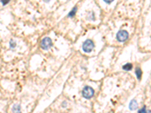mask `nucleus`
Masks as SVG:
<instances>
[{
    "instance_id": "nucleus-1",
    "label": "nucleus",
    "mask_w": 151,
    "mask_h": 113,
    "mask_svg": "<svg viewBox=\"0 0 151 113\" xmlns=\"http://www.w3.org/2000/svg\"><path fill=\"white\" fill-rule=\"evenodd\" d=\"M82 97L87 100L91 99L94 94V90L90 86H85L82 91Z\"/></svg>"
},
{
    "instance_id": "nucleus-2",
    "label": "nucleus",
    "mask_w": 151,
    "mask_h": 113,
    "mask_svg": "<svg viewBox=\"0 0 151 113\" xmlns=\"http://www.w3.org/2000/svg\"><path fill=\"white\" fill-rule=\"evenodd\" d=\"M94 48V45L92 40L91 39H87L84 42L82 45V50L85 53H90L92 51V50Z\"/></svg>"
},
{
    "instance_id": "nucleus-3",
    "label": "nucleus",
    "mask_w": 151,
    "mask_h": 113,
    "mask_svg": "<svg viewBox=\"0 0 151 113\" xmlns=\"http://www.w3.org/2000/svg\"><path fill=\"white\" fill-rule=\"evenodd\" d=\"M128 33L126 30H119L116 33V39L119 42H125L128 39Z\"/></svg>"
},
{
    "instance_id": "nucleus-4",
    "label": "nucleus",
    "mask_w": 151,
    "mask_h": 113,
    "mask_svg": "<svg viewBox=\"0 0 151 113\" xmlns=\"http://www.w3.org/2000/svg\"><path fill=\"white\" fill-rule=\"evenodd\" d=\"M52 46V41L50 38L46 37L44 38L41 42V47L44 50H48Z\"/></svg>"
},
{
    "instance_id": "nucleus-5",
    "label": "nucleus",
    "mask_w": 151,
    "mask_h": 113,
    "mask_svg": "<svg viewBox=\"0 0 151 113\" xmlns=\"http://www.w3.org/2000/svg\"><path fill=\"white\" fill-rule=\"evenodd\" d=\"M129 109H131V111H134V110H136L138 108V102L135 100H131L130 101V103H129Z\"/></svg>"
},
{
    "instance_id": "nucleus-6",
    "label": "nucleus",
    "mask_w": 151,
    "mask_h": 113,
    "mask_svg": "<svg viewBox=\"0 0 151 113\" xmlns=\"http://www.w3.org/2000/svg\"><path fill=\"white\" fill-rule=\"evenodd\" d=\"M12 112L13 113H21V108L19 104H14L12 107Z\"/></svg>"
},
{
    "instance_id": "nucleus-7",
    "label": "nucleus",
    "mask_w": 151,
    "mask_h": 113,
    "mask_svg": "<svg viewBox=\"0 0 151 113\" xmlns=\"http://www.w3.org/2000/svg\"><path fill=\"white\" fill-rule=\"evenodd\" d=\"M135 75H136V76H137V78L138 80L140 79V77H141V76H142V71H141V69H140L139 67H138L136 69V70H135Z\"/></svg>"
},
{
    "instance_id": "nucleus-8",
    "label": "nucleus",
    "mask_w": 151,
    "mask_h": 113,
    "mask_svg": "<svg viewBox=\"0 0 151 113\" xmlns=\"http://www.w3.org/2000/svg\"><path fill=\"white\" fill-rule=\"evenodd\" d=\"M122 69H123L124 70L129 71V70H131V69H132V64H131V63H126V64H125V65L122 67Z\"/></svg>"
},
{
    "instance_id": "nucleus-9",
    "label": "nucleus",
    "mask_w": 151,
    "mask_h": 113,
    "mask_svg": "<svg viewBox=\"0 0 151 113\" xmlns=\"http://www.w3.org/2000/svg\"><path fill=\"white\" fill-rule=\"evenodd\" d=\"M87 18H88L89 20L94 21V20L95 19V17H94V12H90V13H88V15Z\"/></svg>"
},
{
    "instance_id": "nucleus-10",
    "label": "nucleus",
    "mask_w": 151,
    "mask_h": 113,
    "mask_svg": "<svg viewBox=\"0 0 151 113\" xmlns=\"http://www.w3.org/2000/svg\"><path fill=\"white\" fill-rule=\"evenodd\" d=\"M76 10H77V8H76V7H75L72 11H70V13H69V14H68V17H73L75 14H76Z\"/></svg>"
},
{
    "instance_id": "nucleus-11",
    "label": "nucleus",
    "mask_w": 151,
    "mask_h": 113,
    "mask_svg": "<svg viewBox=\"0 0 151 113\" xmlns=\"http://www.w3.org/2000/svg\"><path fill=\"white\" fill-rule=\"evenodd\" d=\"M147 112V109H146V106H144L143 108L140 109L138 110V113H146Z\"/></svg>"
},
{
    "instance_id": "nucleus-12",
    "label": "nucleus",
    "mask_w": 151,
    "mask_h": 113,
    "mask_svg": "<svg viewBox=\"0 0 151 113\" xmlns=\"http://www.w3.org/2000/svg\"><path fill=\"white\" fill-rule=\"evenodd\" d=\"M15 46H16V42H14L13 40H11V42H10V48H14Z\"/></svg>"
},
{
    "instance_id": "nucleus-13",
    "label": "nucleus",
    "mask_w": 151,
    "mask_h": 113,
    "mask_svg": "<svg viewBox=\"0 0 151 113\" xmlns=\"http://www.w3.org/2000/svg\"><path fill=\"white\" fill-rule=\"evenodd\" d=\"M8 1H5V2L2 1V5H6V4H8Z\"/></svg>"
},
{
    "instance_id": "nucleus-14",
    "label": "nucleus",
    "mask_w": 151,
    "mask_h": 113,
    "mask_svg": "<svg viewBox=\"0 0 151 113\" xmlns=\"http://www.w3.org/2000/svg\"><path fill=\"white\" fill-rule=\"evenodd\" d=\"M66 106H67V102H63V104H62V106H63V107H64V106L65 107Z\"/></svg>"
},
{
    "instance_id": "nucleus-15",
    "label": "nucleus",
    "mask_w": 151,
    "mask_h": 113,
    "mask_svg": "<svg viewBox=\"0 0 151 113\" xmlns=\"http://www.w3.org/2000/svg\"><path fill=\"white\" fill-rule=\"evenodd\" d=\"M104 2H106V3H109V4H110V3H111V2H112L113 1H111V2H109V1H106V0H105Z\"/></svg>"
},
{
    "instance_id": "nucleus-16",
    "label": "nucleus",
    "mask_w": 151,
    "mask_h": 113,
    "mask_svg": "<svg viewBox=\"0 0 151 113\" xmlns=\"http://www.w3.org/2000/svg\"><path fill=\"white\" fill-rule=\"evenodd\" d=\"M146 113H151L150 110H148V111H147V112H146Z\"/></svg>"
}]
</instances>
